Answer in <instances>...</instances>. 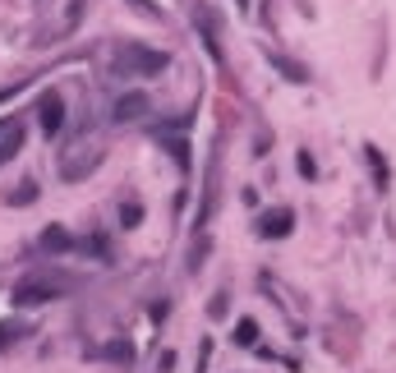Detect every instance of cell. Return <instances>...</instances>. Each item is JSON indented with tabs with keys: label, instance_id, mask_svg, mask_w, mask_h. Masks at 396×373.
<instances>
[{
	"label": "cell",
	"instance_id": "obj_1",
	"mask_svg": "<svg viewBox=\"0 0 396 373\" xmlns=\"http://www.w3.org/2000/svg\"><path fill=\"white\" fill-rule=\"evenodd\" d=\"M171 65L166 51H153L148 42H120L115 46V69H125V78H153Z\"/></svg>",
	"mask_w": 396,
	"mask_h": 373
},
{
	"label": "cell",
	"instance_id": "obj_2",
	"mask_svg": "<svg viewBox=\"0 0 396 373\" xmlns=\"http://www.w3.org/2000/svg\"><path fill=\"white\" fill-rule=\"evenodd\" d=\"M60 290H69L65 276H60V281H51V276H23V281H14L10 300H14V309H37V304L60 300Z\"/></svg>",
	"mask_w": 396,
	"mask_h": 373
},
{
	"label": "cell",
	"instance_id": "obj_3",
	"mask_svg": "<svg viewBox=\"0 0 396 373\" xmlns=\"http://www.w3.org/2000/svg\"><path fill=\"white\" fill-rule=\"evenodd\" d=\"M37 120H42L46 134H60V129H65V97H60L55 88L37 97Z\"/></svg>",
	"mask_w": 396,
	"mask_h": 373
},
{
	"label": "cell",
	"instance_id": "obj_4",
	"mask_svg": "<svg viewBox=\"0 0 396 373\" xmlns=\"http://www.w3.org/2000/svg\"><path fill=\"white\" fill-rule=\"evenodd\" d=\"M290 226H295V212L290 208H276V212H263V217H258V235H263V240H286Z\"/></svg>",
	"mask_w": 396,
	"mask_h": 373
},
{
	"label": "cell",
	"instance_id": "obj_5",
	"mask_svg": "<svg viewBox=\"0 0 396 373\" xmlns=\"http://www.w3.org/2000/svg\"><path fill=\"white\" fill-rule=\"evenodd\" d=\"M148 111H153V97H148V92H120V97H115V120H143Z\"/></svg>",
	"mask_w": 396,
	"mask_h": 373
},
{
	"label": "cell",
	"instance_id": "obj_6",
	"mask_svg": "<svg viewBox=\"0 0 396 373\" xmlns=\"http://www.w3.org/2000/svg\"><path fill=\"white\" fill-rule=\"evenodd\" d=\"M194 28H203V46L212 51V60H221V42H217V23H212V10L198 5L194 10Z\"/></svg>",
	"mask_w": 396,
	"mask_h": 373
},
{
	"label": "cell",
	"instance_id": "obj_7",
	"mask_svg": "<svg viewBox=\"0 0 396 373\" xmlns=\"http://www.w3.org/2000/svg\"><path fill=\"white\" fill-rule=\"evenodd\" d=\"M267 60H272V69H281L290 83H309V69L299 65V60H290V55H281V51H267Z\"/></svg>",
	"mask_w": 396,
	"mask_h": 373
},
{
	"label": "cell",
	"instance_id": "obj_8",
	"mask_svg": "<svg viewBox=\"0 0 396 373\" xmlns=\"http://www.w3.org/2000/svg\"><path fill=\"white\" fill-rule=\"evenodd\" d=\"M42 249L46 253H69V249H74V235H69L65 226H46V231H42Z\"/></svg>",
	"mask_w": 396,
	"mask_h": 373
},
{
	"label": "cell",
	"instance_id": "obj_9",
	"mask_svg": "<svg viewBox=\"0 0 396 373\" xmlns=\"http://www.w3.org/2000/svg\"><path fill=\"white\" fill-rule=\"evenodd\" d=\"M23 337H28V323H19V318L0 323V351H10V346H19Z\"/></svg>",
	"mask_w": 396,
	"mask_h": 373
},
{
	"label": "cell",
	"instance_id": "obj_10",
	"mask_svg": "<svg viewBox=\"0 0 396 373\" xmlns=\"http://www.w3.org/2000/svg\"><path fill=\"white\" fill-rule=\"evenodd\" d=\"M19 148H23V129L14 125V129L5 134V139H0V166H10L14 157H19Z\"/></svg>",
	"mask_w": 396,
	"mask_h": 373
},
{
	"label": "cell",
	"instance_id": "obj_11",
	"mask_svg": "<svg viewBox=\"0 0 396 373\" xmlns=\"http://www.w3.org/2000/svg\"><path fill=\"white\" fill-rule=\"evenodd\" d=\"M139 221H143V203H139V198H129V203H120V226H125V231H134Z\"/></svg>",
	"mask_w": 396,
	"mask_h": 373
},
{
	"label": "cell",
	"instance_id": "obj_12",
	"mask_svg": "<svg viewBox=\"0 0 396 373\" xmlns=\"http://www.w3.org/2000/svg\"><path fill=\"white\" fill-rule=\"evenodd\" d=\"M235 341H240V346H258V323L240 318V323H235Z\"/></svg>",
	"mask_w": 396,
	"mask_h": 373
},
{
	"label": "cell",
	"instance_id": "obj_13",
	"mask_svg": "<svg viewBox=\"0 0 396 373\" xmlns=\"http://www.w3.org/2000/svg\"><path fill=\"white\" fill-rule=\"evenodd\" d=\"M106 355H111L115 364H134V346H129V341H111Z\"/></svg>",
	"mask_w": 396,
	"mask_h": 373
},
{
	"label": "cell",
	"instance_id": "obj_14",
	"mask_svg": "<svg viewBox=\"0 0 396 373\" xmlns=\"http://www.w3.org/2000/svg\"><path fill=\"white\" fill-rule=\"evenodd\" d=\"M10 203H19V208L37 203V180H23V185H19V194H10Z\"/></svg>",
	"mask_w": 396,
	"mask_h": 373
},
{
	"label": "cell",
	"instance_id": "obj_15",
	"mask_svg": "<svg viewBox=\"0 0 396 373\" xmlns=\"http://www.w3.org/2000/svg\"><path fill=\"white\" fill-rule=\"evenodd\" d=\"M299 176H304V180H313V176H318V162H313L309 153H299Z\"/></svg>",
	"mask_w": 396,
	"mask_h": 373
},
{
	"label": "cell",
	"instance_id": "obj_16",
	"mask_svg": "<svg viewBox=\"0 0 396 373\" xmlns=\"http://www.w3.org/2000/svg\"><path fill=\"white\" fill-rule=\"evenodd\" d=\"M171 369H176V351H162L157 355V373H171Z\"/></svg>",
	"mask_w": 396,
	"mask_h": 373
},
{
	"label": "cell",
	"instance_id": "obj_17",
	"mask_svg": "<svg viewBox=\"0 0 396 373\" xmlns=\"http://www.w3.org/2000/svg\"><path fill=\"white\" fill-rule=\"evenodd\" d=\"M208 360H212V337H203V351H198V373L208 369Z\"/></svg>",
	"mask_w": 396,
	"mask_h": 373
},
{
	"label": "cell",
	"instance_id": "obj_18",
	"mask_svg": "<svg viewBox=\"0 0 396 373\" xmlns=\"http://www.w3.org/2000/svg\"><path fill=\"white\" fill-rule=\"evenodd\" d=\"M208 314H212V318H226V295H212V304H208Z\"/></svg>",
	"mask_w": 396,
	"mask_h": 373
}]
</instances>
